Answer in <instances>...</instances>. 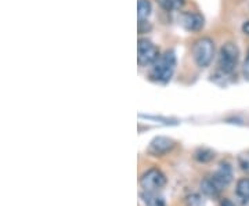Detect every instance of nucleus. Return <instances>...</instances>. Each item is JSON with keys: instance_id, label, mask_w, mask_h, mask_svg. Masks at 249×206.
Masks as SVG:
<instances>
[{"instance_id": "1", "label": "nucleus", "mask_w": 249, "mask_h": 206, "mask_svg": "<svg viewBox=\"0 0 249 206\" xmlns=\"http://www.w3.org/2000/svg\"><path fill=\"white\" fill-rule=\"evenodd\" d=\"M176 68V55L173 52H166L163 55L152 64L150 71V79L157 83H168L173 76V72Z\"/></svg>"}, {"instance_id": "2", "label": "nucleus", "mask_w": 249, "mask_h": 206, "mask_svg": "<svg viewBox=\"0 0 249 206\" xmlns=\"http://www.w3.org/2000/svg\"><path fill=\"white\" fill-rule=\"evenodd\" d=\"M214 55V43L209 37L198 39L193 46V57L199 68L209 67Z\"/></svg>"}, {"instance_id": "3", "label": "nucleus", "mask_w": 249, "mask_h": 206, "mask_svg": "<svg viewBox=\"0 0 249 206\" xmlns=\"http://www.w3.org/2000/svg\"><path fill=\"white\" fill-rule=\"evenodd\" d=\"M238 58H240V50L237 46L234 43L223 45L219 54V69L226 75H230L237 68Z\"/></svg>"}, {"instance_id": "4", "label": "nucleus", "mask_w": 249, "mask_h": 206, "mask_svg": "<svg viewBox=\"0 0 249 206\" xmlns=\"http://www.w3.org/2000/svg\"><path fill=\"white\" fill-rule=\"evenodd\" d=\"M166 184V176L157 168L148 169L144 172L140 177V186L144 192L148 194H157Z\"/></svg>"}, {"instance_id": "5", "label": "nucleus", "mask_w": 249, "mask_h": 206, "mask_svg": "<svg viewBox=\"0 0 249 206\" xmlns=\"http://www.w3.org/2000/svg\"><path fill=\"white\" fill-rule=\"evenodd\" d=\"M160 58L158 47L147 39H140L137 45V61L139 65L147 67L151 65Z\"/></svg>"}, {"instance_id": "6", "label": "nucleus", "mask_w": 249, "mask_h": 206, "mask_svg": "<svg viewBox=\"0 0 249 206\" xmlns=\"http://www.w3.org/2000/svg\"><path fill=\"white\" fill-rule=\"evenodd\" d=\"M211 179L213 180L214 186L222 192L223 189H227L232 181V168L229 162H222L219 163L217 169L211 174Z\"/></svg>"}, {"instance_id": "7", "label": "nucleus", "mask_w": 249, "mask_h": 206, "mask_svg": "<svg viewBox=\"0 0 249 206\" xmlns=\"http://www.w3.org/2000/svg\"><path fill=\"white\" fill-rule=\"evenodd\" d=\"M181 27L184 28L188 32H199L205 25L204 17L199 13H194V11H186L181 13L180 18H178Z\"/></svg>"}, {"instance_id": "8", "label": "nucleus", "mask_w": 249, "mask_h": 206, "mask_svg": "<svg viewBox=\"0 0 249 206\" xmlns=\"http://www.w3.org/2000/svg\"><path fill=\"white\" fill-rule=\"evenodd\" d=\"M173 148H175V141L172 138L158 136V137L152 138L150 147H148V153L154 155V156H162L165 154L170 153Z\"/></svg>"}, {"instance_id": "9", "label": "nucleus", "mask_w": 249, "mask_h": 206, "mask_svg": "<svg viewBox=\"0 0 249 206\" xmlns=\"http://www.w3.org/2000/svg\"><path fill=\"white\" fill-rule=\"evenodd\" d=\"M201 192L206 195V197H217L220 194V191L214 186L213 180L211 179V176H206L202 181H201Z\"/></svg>"}, {"instance_id": "10", "label": "nucleus", "mask_w": 249, "mask_h": 206, "mask_svg": "<svg viewBox=\"0 0 249 206\" xmlns=\"http://www.w3.org/2000/svg\"><path fill=\"white\" fill-rule=\"evenodd\" d=\"M150 16H151V3L148 0H139V3H137V17H139V22L142 24L144 21L148 19Z\"/></svg>"}, {"instance_id": "11", "label": "nucleus", "mask_w": 249, "mask_h": 206, "mask_svg": "<svg viewBox=\"0 0 249 206\" xmlns=\"http://www.w3.org/2000/svg\"><path fill=\"white\" fill-rule=\"evenodd\" d=\"M235 192L237 195L242 199L249 202V179L244 177L237 181V187H235Z\"/></svg>"}, {"instance_id": "12", "label": "nucleus", "mask_w": 249, "mask_h": 206, "mask_svg": "<svg viewBox=\"0 0 249 206\" xmlns=\"http://www.w3.org/2000/svg\"><path fill=\"white\" fill-rule=\"evenodd\" d=\"M194 156H196V159L198 162H201V163H208V162L213 161L214 159V153L212 150H209V148H198L194 154Z\"/></svg>"}, {"instance_id": "13", "label": "nucleus", "mask_w": 249, "mask_h": 206, "mask_svg": "<svg viewBox=\"0 0 249 206\" xmlns=\"http://www.w3.org/2000/svg\"><path fill=\"white\" fill-rule=\"evenodd\" d=\"M157 3L166 11H176L183 7L184 0H157Z\"/></svg>"}, {"instance_id": "14", "label": "nucleus", "mask_w": 249, "mask_h": 206, "mask_svg": "<svg viewBox=\"0 0 249 206\" xmlns=\"http://www.w3.org/2000/svg\"><path fill=\"white\" fill-rule=\"evenodd\" d=\"M142 198H144V202H145V205L147 206H165L163 199L160 197H157L155 194L144 192V194H142Z\"/></svg>"}, {"instance_id": "15", "label": "nucleus", "mask_w": 249, "mask_h": 206, "mask_svg": "<svg viewBox=\"0 0 249 206\" xmlns=\"http://www.w3.org/2000/svg\"><path fill=\"white\" fill-rule=\"evenodd\" d=\"M238 166L244 173L249 174V151L238 155Z\"/></svg>"}, {"instance_id": "16", "label": "nucleus", "mask_w": 249, "mask_h": 206, "mask_svg": "<svg viewBox=\"0 0 249 206\" xmlns=\"http://www.w3.org/2000/svg\"><path fill=\"white\" fill-rule=\"evenodd\" d=\"M186 202L187 206H205L202 197H199V195H196V194H193V195L187 197Z\"/></svg>"}, {"instance_id": "17", "label": "nucleus", "mask_w": 249, "mask_h": 206, "mask_svg": "<svg viewBox=\"0 0 249 206\" xmlns=\"http://www.w3.org/2000/svg\"><path fill=\"white\" fill-rule=\"evenodd\" d=\"M244 75H245V78L249 81V52L248 55H247V60L244 63Z\"/></svg>"}, {"instance_id": "18", "label": "nucleus", "mask_w": 249, "mask_h": 206, "mask_svg": "<svg viewBox=\"0 0 249 206\" xmlns=\"http://www.w3.org/2000/svg\"><path fill=\"white\" fill-rule=\"evenodd\" d=\"M220 206H235V204L232 201H230L229 198H224V199H222V202H220Z\"/></svg>"}, {"instance_id": "19", "label": "nucleus", "mask_w": 249, "mask_h": 206, "mask_svg": "<svg viewBox=\"0 0 249 206\" xmlns=\"http://www.w3.org/2000/svg\"><path fill=\"white\" fill-rule=\"evenodd\" d=\"M242 32H244L245 35L249 36V21H247V22L242 25Z\"/></svg>"}]
</instances>
